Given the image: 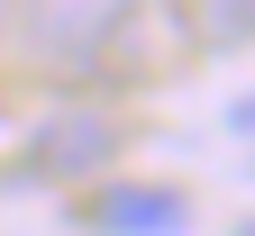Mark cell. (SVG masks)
<instances>
[{"mask_svg": "<svg viewBox=\"0 0 255 236\" xmlns=\"http://www.w3.org/2000/svg\"><path fill=\"white\" fill-rule=\"evenodd\" d=\"M0 37H9V0H0Z\"/></svg>", "mask_w": 255, "mask_h": 236, "instance_id": "6", "label": "cell"}, {"mask_svg": "<svg viewBox=\"0 0 255 236\" xmlns=\"http://www.w3.org/2000/svg\"><path fill=\"white\" fill-rule=\"evenodd\" d=\"M164 9L182 18V37L201 46V55H237L255 37V0H164Z\"/></svg>", "mask_w": 255, "mask_h": 236, "instance_id": "4", "label": "cell"}, {"mask_svg": "<svg viewBox=\"0 0 255 236\" xmlns=\"http://www.w3.org/2000/svg\"><path fill=\"white\" fill-rule=\"evenodd\" d=\"M237 236H255V218H246V227H237Z\"/></svg>", "mask_w": 255, "mask_h": 236, "instance_id": "7", "label": "cell"}, {"mask_svg": "<svg viewBox=\"0 0 255 236\" xmlns=\"http://www.w3.org/2000/svg\"><path fill=\"white\" fill-rule=\"evenodd\" d=\"M110 155H119V118H101V109H55V118H37L18 137L9 182H101Z\"/></svg>", "mask_w": 255, "mask_h": 236, "instance_id": "2", "label": "cell"}, {"mask_svg": "<svg viewBox=\"0 0 255 236\" xmlns=\"http://www.w3.org/2000/svg\"><path fill=\"white\" fill-rule=\"evenodd\" d=\"M228 137H255V91H237V100H228Z\"/></svg>", "mask_w": 255, "mask_h": 236, "instance_id": "5", "label": "cell"}, {"mask_svg": "<svg viewBox=\"0 0 255 236\" xmlns=\"http://www.w3.org/2000/svg\"><path fill=\"white\" fill-rule=\"evenodd\" d=\"M27 55L64 82H91L101 64H119V46L137 37V0H9Z\"/></svg>", "mask_w": 255, "mask_h": 236, "instance_id": "1", "label": "cell"}, {"mask_svg": "<svg viewBox=\"0 0 255 236\" xmlns=\"http://www.w3.org/2000/svg\"><path fill=\"white\" fill-rule=\"evenodd\" d=\"M73 218L91 236H191V200L173 182H101L91 200H73Z\"/></svg>", "mask_w": 255, "mask_h": 236, "instance_id": "3", "label": "cell"}]
</instances>
